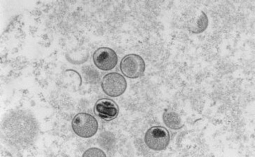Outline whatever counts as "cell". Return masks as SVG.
Here are the masks:
<instances>
[{"label":"cell","mask_w":255,"mask_h":157,"mask_svg":"<svg viewBox=\"0 0 255 157\" xmlns=\"http://www.w3.org/2000/svg\"><path fill=\"white\" fill-rule=\"evenodd\" d=\"M72 128L76 135L89 139L97 133L98 122L91 114L81 113L76 115L72 120Z\"/></svg>","instance_id":"obj_1"},{"label":"cell","mask_w":255,"mask_h":157,"mask_svg":"<svg viewBox=\"0 0 255 157\" xmlns=\"http://www.w3.org/2000/svg\"><path fill=\"white\" fill-rule=\"evenodd\" d=\"M170 133L161 126L151 127L144 135V143L149 149L162 151L168 148L170 143Z\"/></svg>","instance_id":"obj_2"},{"label":"cell","mask_w":255,"mask_h":157,"mask_svg":"<svg viewBox=\"0 0 255 157\" xmlns=\"http://www.w3.org/2000/svg\"><path fill=\"white\" fill-rule=\"evenodd\" d=\"M120 70L124 76L128 78H138L144 75L145 72V62L138 55H126L121 61Z\"/></svg>","instance_id":"obj_3"},{"label":"cell","mask_w":255,"mask_h":157,"mask_svg":"<svg viewBox=\"0 0 255 157\" xmlns=\"http://www.w3.org/2000/svg\"><path fill=\"white\" fill-rule=\"evenodd\" d=\"M101 87L107 95L110 97H119L127 90V82L122 74L113 72L103 78Z\"/></svg>","instance_id":"obj_4"},{"label":"cell","mask_w":255,"mask_h":157,"mask_svg":"<svg viewBox=\"0 0 255 157\" xmlns=\"http://www.w3.org/2000/svg\"><path fill=\"white\" fill-rule=\"evenodd\" d=\"M94 65L100 70L108 72L113 70L118 62L116 52L110 48H98L93 55Z\"/></svg>","instance_id":"obj_5"},{"label":"cell","mask_w":255,"mask_h":157,"mask_svg":"<svg viewBox=\"0 0 255 157\" xmlns=\"http://www.w3.org/2000/svg\"><path fill=\"white\" fill-rule=\"evenodd\" d=\"M94 111L96 116L102 120L110 122L118 117L120 109L118 105L113 100L105 98L98 100L96 103Z\"/></svg>","instance_id":"obj_6"},{"label":"cell","mask_w":255,"mask_h":157,"mask_svg":"<svg viewBox=\"0 0 255 157\" xmlns=\"http://www.w3.org/2000/svg\"><path fill=\"white\" fill-rule=\"evenodd\" d=\"M208 23H209V20L208 16L204 11H201L194 18L189 20L188 24V30L194 34L203 33L208 28Z\"/></svg>","instance_id":"obj_7"},{"label":"cell","mask_w":255,"mask_h":157,"mask_svg":"<svg viewBox=\"0 0 255 157\" xmlns=\"http://www.w3.org/2000/svg\"><path fill=\"white\" fill-rule=\"evenodd\" d=\"M163 121L165 125L172 130H180L184 127V122L180 115L172 110H165L163 114Z\"/></svg>","instance_id":"obj_8"},{"label":"cell","mask_w":255,"mask_h":157,"mask_svg":"<svg viewBox=\"0 0 255 157\" xmlns=\"http://www.w3.org/2000/svg\"><path fill=\"white\" fill-rule=\"evenodd\" d=\"M84 157H106V155L103 150L98 148H93L87 150L83 155Z\"/></svg>","instance_id":"obj_9"}]
</instances>
